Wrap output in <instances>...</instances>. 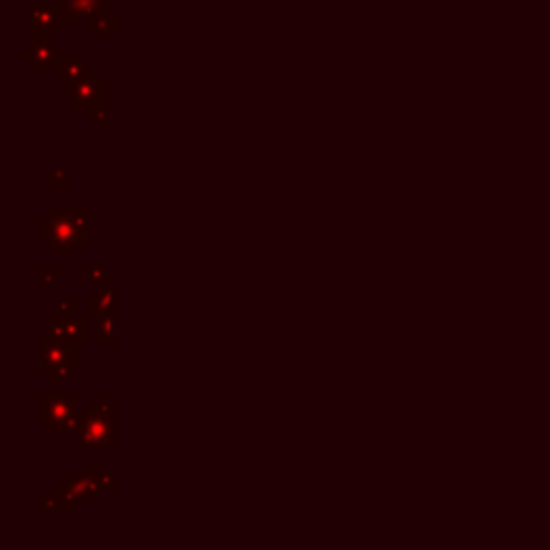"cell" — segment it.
<instances>
[{
  "label": "cell",
  "instance_id": "cell-12",
  "mask_svg": "<svg viewBox=\"0 0 550 550\" xmlns=\"http://www.w3.org/2000/svg\"><path fill=\"white\" fill-rule=\"evenodd\" d=\"M58 75H60L62 82H69V84H71V82H75V80H80L82 75H87V62H77L75 56H73V60L60 65Z\"/></svg>",
  "mask_w": 550,
  "mask_h": 550
},
{
  "label": "cell",
  "instance_id": "cell-8",
  "mask_svg": "<svg viewBox=\"0 0 550 550\" xmlns=\"http://www.w3.org/2000/svg\"><path fill=\"white\" fill-rule=\"evenodd\" d=\"M67 480L77 488V493L84 497V501H89V503H97L99 501L101 486L95 482V478L89 473V471H69Z\"/></svg>",
  "mask_w": 550,
  "mask_h": 550
},
{
  "label": "cell",
  "instance_id": "cell-4",
  "mask_svg": "<svg viewBox=\"0 0 550 550\" xmlns=\"http://www.w3.org/2000/svg\"><path fill=\"white\" fill-rule=\"evenodd\" d=\"M77 451L89 453V451H106L110 445L119 441L116 419L106 415L97 400L87 405V413L82 415L80 430H77Z\"/></svg>",
  "mask_w": 550,
  "mask_h": 550
},
{
  "label": "cell",
  "instance_id": "cell-17",
  "mask_svg": "<svg viewBox=\"0 0 550 550\" xmlns=\"http://www.w3.org/2000/svg\"><path fill=\"white\" fill-rule=\"evenodd\" d=\"M56 309H58V312H62V314H71V317H75V314H80V297H77V295H71V297L58 299Z\"/></svg>",
  "mask_w": 550,
  "mask_h": 550
},
{
  "label": "cell",
  "instance_id": "cell-16",
  "mask_svg": "<svg viewBox=\"0 0 550 550\" xmlns=\"http://www.w3.org/2000/svg\"><path fill=\"white\" fill-rule=\"evenodd\" d=\"M67 185H69L67 168H50L48 170V187L50 189H65Z\"/></svg>",
  "mask_w": 550,
  "mask_h": 550
},
{
  "label": "cell",
  "instance_id": "cell-3",
  "mask_svg": "<svg viewBox=\"0 0 550 550\" xmlns=\"http://www.w3.org/2000/svg\"><path fill=\"white\" fill-rule=\"evenodd\" d=\"M80 396L77 394H41L39 396V422L48 426L52 434L69 432L77 434L82 422Z\"/></svg>",
  "mask_w": 550,
  "mask_h": 550
},
{
  "label": "cell",
  "instance_id": "cell-14",
  "mask_svg": "<svg viewBox=\"0 0 550 550\" xmlns=\"http://www.w3.org/2000/svg\"><path fill=\"white\" fill-rule=\"evenodd\" d=\"M39 505L43 512H62V499L58 490H41L39 493Z\"/></svg>",
  "mask_w": 550,
  "mask_h": 550
},
{
  "label": "cell",
  "instance_id": "cell-6",
  "mask_svg": "<svg viewBox=\"0 0 550 550\" xmlns=\"http://www.w3.org/2000/svg\"><path fill=\"white\" fill-rule=\"evenodd\" d=\"M104 82L99 80L97 73H87L82 75L80 80L71 82L69 89V97H67V108L73 112H80V110H89V106L95 101V97L99 95Z\"/></svg>",
  "mask_w": 550,
  "mask_h": 550
},
{
  "label": "cell",
  "instance_id": "cell-5",
  "mask_svg": "<svg viewBox=\"0 0 550 550\" xmlns=\"http://www.w3.org/2000/svg\"><path fill=\"white\" fill-rule=\"evenodd\" d=\"M89 314H75V317H71V314H62V312H56V314H50L48 317V331L60 340H67V342H75L80 346H87L89 344V338H91V325H89Z\"/></svg>",
  "mask_w": 550,
  "mask_h": 550
},
{
  "label": "cell",
  "instance_id": "cell-11",
  "mask_svg": "<svg viewBox=\"0 0 550 550\" xmlns=\"http://www.w3.org/2000/svg\"><path fill=\"white\" fill-rule=\"evenodd\" d=\"M58 493H60V499H62V512H77L82 507L84 497L77 493V488L69 480L58 484Z\"/></svg>",
  "mask_w": 550,
  "mask_h": 550
},
{
  "label": "cell",
  "instance_id": "cell-1",
  "mask_svg": "<svg viewBox=\"0 0 550 550\" xmlns=\"http://www.w3.org/2000/svg\"><path fill=\"white\" fill-rule=\"evenodd\" d=\"M39 374L50 385H60L80 374V344L56 336H39Z\"/></svg>",
  "mask_w": 550,
  "mask_h": 550
},
{
  "label": "cell",
  "instance_id": "cell-10",
  "mask_svg": "<svg viewBox=\"0 0 550 550\" xmlns=\"http://www.w3.org/2000/svg\"><path fill=\"white\" fill-rule=\"evenodd\" d=\"M87 471L95 478V482L101 486L104 493H119L121 482H119V473H116V471H101V468H99V462H89Z\"/></svg>",
  "mask_w": 550,
  "mask_h": 550
},
{
  "label": "cell",
  "instance_id": "cell-7",
  "mask_svg": "<svg viewBox=\"0 0 550 550\" xmlns=\"http://www.w3.org/2000/svg\"><path fill=\"white\" fill-rule=\"evenodd\" d=\"M116 288L114 286H106V288H97L95 295L87 297V314L93 319L99 317H108V314H119V299H116Z\"/></svg>",
  "mask_w": 550,
  "mask_h": 550
},
{
  "label": "cell",
  "instance_id": "cell-2",
  "mask_svg": "<svg viewBox=\"0 0 550 550\" xmlns=\"http://www.w3.org/2000/svg\"><path fill=\"white\" fill-rule=\"evenodd\" d=\"M39 224V234L41 239H45V243L50 248H54L58 252V256H67L71 248H89V237H87V228H82L77 224L69 211H60L56 207H52L48 211V215L37 219Z\"/></svg>",
  "mask_w": 550,
  "mask_h": 550
},
{
  "label": "cell",
  "instance_id": "cell-9",
  "mask_svg": "<svg viewBox=\"0 0 550 550\" xmlns=\"http://www.w3.org/2000/svg\"><path fill=\"white\" fill-rule=\"evenodd\" d=\"M97 344L99 346H116L119 344V314H108L99 317L95 325Z\"/></svg>",
  "mask_w": 550,
  "mask_h": 550
},
{
  "label": "cell",
  "instance_id": "cell-15",
  "mask_svg": "<svg viewBox=\"0 0 550 550\" xmlns=\"http://www.w3.org/2000/svg\"><path fill=\"white\" fill-rule=\"evenodd\" d=\"M87 280L95 288H106L108 282H110V269L108 267H99V265H91V267H87Z\"/></svg>",
  "mask_w": 550,
  "mask_h": 550
},
{
  "label": "cell",
  "instance_id": "cell-18",
  "mask_svg": "<svg viewBox=\"0 0 550 550\" xmlns=\"http://www.w3.org/2000/svg\"><path fill=\"white\" fill-rule=\"evenodd\" d=\"M69 215L80 224L82 228H89V221H91V213L87 207H77V209H69Z\"/></svg>",
  "mask_w": 550,
  "mask_h": 550
},
{
  "label": "cell",
  "instance_id": "cell-13",
  "mask_svg": "<svg viewBox=\"0 0 550 550\" xmlns=\"http://www.w3.org/2000/svg\"><path fill=\"white\" fill-rule=\"evenodd\" d=\"M60 267L58 265H41L37 282L39 286H58L60 284Z\"/></svg>",
  "mask_w": 550,
  "mask_h": 550
}]
</instances>
